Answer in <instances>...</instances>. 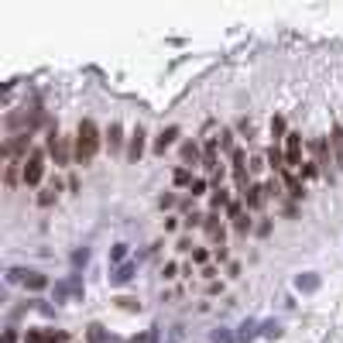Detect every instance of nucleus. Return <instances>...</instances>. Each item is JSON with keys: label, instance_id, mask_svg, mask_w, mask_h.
I'll return each mask as SVG.
<instances>
[{"label": "nucleus", "instance_id": "41", "mask_svg": "<svg viewBox=\"0 0 343 343\" xmlns=\"http://www.w3.org/2000/svg\"><path fill=\"white\" fill-rule=\"evenodd\" d=\"M4 343H18V333H14V329H7V333H4Z\"/></svg>", "mask_w": 343, "mask_h": 343}, {"label": "nucleus", "instance_id": "7", "mask_svg": "<svg viewBox=\"0 0 343 343\" xmlns=\"http://www.w3.org/2000/svg\"><path fill=\"white\" fill-rule=\"evenodd\" d=\"M329 148H333V165H336V172H343V127H333Z\"/></svg>", "mask_w": 343, "mask_h": 343}, {"label": "nucleus", "instance_id": "32", "mask_svg": "<svg viewBox=\"0 0 343 343\" xmlns=\"http://www.w3.org/2000/svg\"><path fill=\"white\" fill-rule=\"evenodd\" d=\"M86 261H90V250L82 247V250H76V254H72V268H82L86 265Z\"/></svg>", "mask_w": 343, "mask_h": 343}, {"label": "nucleus", "instance_id": "36", "mask_svg": "<svg viewBox=\"0 0 343 343\" xmlns=\"http://www.w3.org/2000/svg\"><path fill=\"white\" fill-rule=\"evenodd\" d=\"M117 302H120V309H127V312L141 309V302H137V299H117Z\"/></svg>", "mask_w": 343, "mask_h": 343}, {"label": "nucleus", "instance_id": "30", "mask_svg": "<svg viewBox=\"0 0 343 343\" xmlns=\"http://www.w3.org/2000/svg\"><path fill=\"white\" fill-rule=\"evenodd\" d=\"M55 192H58V182L52 186V189H45V192H41V196H38V203H41V206H48V203L55 199Z\"/></svg>", "mask_w": 343, "mask_h": 343}, {"label": "nucleus", "instance_id": "15", "mask_svg": "<svg viewBox=\"0 0 343 343\" xmlns=\"http://www.w3.org/2000/svg\"><path fill=\"white\" fill-rule=\"evenodd\" d=\"M175 137H179V127H168V131H161V134H158V141H154V151L165 154V148H168V144H175Z\"/></svg>", "mask_w": 343, "mask_h": 343}, {"label": "nucleus", "instance_id": "1", "mask_svg": "<svg viewBox=\"0 0 343 343\" xmlns=\"http://www.w3.org/2000/svg\"><path fill=\"white\" fill-rule=\"evenodd\" d=\"M96 151H100V131H96V124L86 117L82 124H79L76 131V161L79 165H90L96 158Z\"/></svg>", "mask_w": 343, "mask_h": 343}, {"label": "nucleus", "instance_id": "9", "mask_svg": "<svg viewBox=\"0 0 343 343\" xmlns=\"http://www.w3.org/2000/svg\"><path fill=\"white\" fill-rule=\"evenodd\" d=\"M203 230L210 233V240H220V244H223V227H220V216H216V213H206Z\"/></svg>", "mask_w": 343, "mask_h": 343}, {"label": "nucleus", "instance_id": "35", "mask_svg": "<svg viewBox=\"0 0 343 343\" xmlns=\"http://www.w3.org/2000/svg\"><path fill=\"white\" fill-rule=\"evenodd\" d=\"M192 261H196V265H206V261H210V254H206L203 247H196V250H192Z\"/></svg>", "mask_w": 343, "mask_h": 343}, {"label": "nucleus", "instance_id": "18", "mask_svg": "<svg viewBox=\"0 0 343 343\" xmlns=\"http://www.w3.org/2000/svg\"><path fill=\"white\" fill-rule=\"evenodd\" d=\"M295 288L299 292H316L319 288V275H299L295 278Z\"/></svg>", "mask_w": 343, "mask_h": 343}, {"label": "nucleus", "instance_id": "21", "mask_svg": "<svg viewBox=\"0 0 343 343\" xmlns=\"http://www.w3.org/2000/svg\"><path fill=\"white\" fill-rule=\"evenodd\" d=\"M210 206H213V213H220L223 206H230V196H227V189H223V186H220V189H213Z\"/></svg>", "mask_w": 343, "mask_h": 343}, {"label": "nucleus", "instance_id": "19", "mask_svg": "<svg viewBox=\"0 0 343 343\" xmlns=\"http://www.w3.org/2000/svg\"><path fill=\"white\" fill-rule=\"evenodd\" d=\"M258 329H261V326L254 323V319H247V323H240V333H237V343H247V340H254V336H258Z\"/></svg>", "mask_w": 343, "mask_h": 343}, {"label": "nucleus", "instance_id": "42", "mask_svg": "<svg viewBox=\"0 0 343 343\" xmlns=\"http://www.w3.org/2000/svg\"><path fill=\"white\" fill-rule=\"evenodd\" d=\"M179 340H182V333H179V329H175V333H172V340H168V343H179Z\"/></svg>", "mask_w": 343, "mask_h": 343}, {"label": "nucleus", "instance_id": "16", "mask_svg": "<svg viewBox=\"0 0 343 343\" xmlns=\"http://www.w3.org/2000/svg\"><path fill=\"white\" fill-rule=\"evenodd\" d=\"M120 144H124V127H120V124H110V131H107V148H110V151H120Z\"/></svg>", "mask_w": 343, "mask_h": 343}, {"label": "nucleus", "instance_id": "23", "mask_svg": "<svg viewBox=\"0 0 343 343\" xmlns=\"http://www.w3.org/2000/svg\"><path fill=\"white\" fill-rule=\"evenodd\" d=\"M261 336H268V340H278V336H282V326L275 323V319H268V323H261Z\"/></svg>", "mask_w": 343, "mask_h": 343}, {"label": "nucleus", "instance_id": "29", "mask_svg": "<svg viewBox=\"0 0 343 343\" xmlns=\"http://www.w3.org/2000/svg\"><path fill=\"white\" fill-rule=\"evenodd\" d=\"M86 340H90V343H103V340H107V336H103V326L93 323V326H90V333H86Z\"/></svg>", "mask_w": 343, "mask_h": 343}, {"label": "nucleus", "instance_id": "11", "mask_svg": "<svg viewBox=\"0 0 343 343\" xmlns=\"http://www.w3.org/2000/svg\"><path fill=\"white\" fill-rule=\"evenodd\" d=\"M24 288H28V292H45V288H48V278H45L41 271H28V275H24Z\"/></svg>", "mask_w": 343, "mask_h": 343}, {"label": "nucleus", "instance_id": "5", "mask_svg": "<svg viewBox=\"0 0 343 343\" xmlns=\"http://www.w3.org/2000/svg\"><path fill=\"white\" fill-rule=\"evenodd\" d=\"M285 161H288V172L302 168V134H288L285 137Z\"/></svg>", "mask_w": 343, "mask_h": 343}, {"label": "nucleus", "instance_id": "33", "mask_svg": "<svg viewBox=\"0 0 343 343\" xmlns=\"http://www.w3.org/2000/svg\"><path fill=\"white\" fill-rule=\"evenodd\" d=\"M14 182H18V161L7 165V189H14Z\"/></svg>", "mask_w": 343, "mask_h": 343}, {"label": "nucleus", "instance_id": "13", "mask_svg": "<svg viewBox=\"0 0 343 343\" xmlns=\"http://www.w3.org/2000/svg\"><path fill=\"white\" fill-rule=\"evenodd\" d=\"M134 271H137V265H134V261H127V265H120L114 275H110V282H114V285H127V282L134 278Z\"/></svg>", "mask_w": 343, "mask_h": 343}, {"label": "nucleus", "instance_id": "24", "mask_svg": "<svg viewBox=\"0 0 343 343\" xmlns=\"http://www.w3.org/2000/svg\"><path fill=\"white\" fill-rule=\"evenodd\" d=\"M271 137H275V141H285V137H288V134H285V120H282V117L271 120Z\"/></svg>", "mask_w": 343, "mask_h": 343}, {"label": "nucleus", "instance_id": "28", "mask_svg": "<svg viewBox=\"0 0 343 343\" xmlns=\"http://www.w3.org/2000/svg\"><path fill=\"white\" fill-rule=\"evenodd\" d=\"M216 144H220L223 151H230V154L237 151V148H233V134H230V131H223V134H220V137H216Z\"/></svg>", "mask_w": 343, "mask_h": 343}, {"label": "nucleus", "instance_id": "22", "mask_svg": "<svg viewBox=\"0 0 343 343\" xmlns=\"http://www.w3.org/2000/svg\"><path fill=\"white\" fill-rule=\"evenodd\" d=\"M69 340V333H62V329H41V343H65Z\"/></svg>", "mask_w": 343, "mask_h": 343}, {"label": "nucleus", "instance_id": "6", "mask_svg": "<svg viewBox=\"0 0 343 343\" xmlns=\"http://www.w3.org/2000/svg\"><path fill=\"white\" fill-rule=\"evenodd\" d=\"M141 154H144V131L141 127H134V134H131V144H127V161H141Z\"/></svg>", "mask_w": 343, "mask_h": 343}, {"label": "nucleus", "instance_id": "37", "mask_svg": "<svg viewBox=\"0 0 343 343\" xmlns=\"http://www.w3.org/2000/svg\"><path fill=\"white\" fill-rule=\"evenodd\" d=\"M233 230H237V233H247V230H250V220H247V216H240V220L233 223Z\"/></svg>", "mask_w": 343, "mask_h": 343}, {"label": "nucleus", "instance_id": "10", "mask_svg": "<svg viewBox=\"0 0 343 343\" xmlns=\"http://www.w3.org/2000/svg\"><path fill=\"white\" fill-rule=\"evenodd\" d=\"M216 148H220L216 141H210V144H206V151H203V168L213 172V175H223V172H220V165H216Z\"/></svg>", "mask_w": 343, "mask_h": 343}, {"label": "nucleus", "instance_id": "38", "mask_svg": "<svg viewBox=\"0 0 343 343\" xmlns=\"http://www.w3.org/2000/svg\"><path fill=\"white\" fill-rule=\"evenodd\" d=\"M24 340H28V343H41V329H31V333H28Z\"/></svg>", "mask_w": 343, "mask_h": 343}, {"label": "nucleus", "instance_id": "8", "mask_svg": "<svg viewBox=\"0 0 343 343\" xmlns=\"http://www.w3.org/2000/svg\"><path fill=\"white\" fill-rule=\"evenodd\" d=\"M48 148H52V154H55V165H65V161H69V137H58V134H52Z\"/></svg>", "mask_w": 343, "mask_h": 343}, {"label": "nucleus", "instance_id": "40", "mask_svg": "<svg viewBox=\"0 0 343 343\" xmlns=\"http://www.w3.org/2000/svg\"><path fill=\"white\" fill-rule=\"evenodd\" d=\"M258 233H261V237H268V233H271V223H268V220H265V223H258Z\"/></svg>", "mask_w": 343, "mask_h": 343}, {"label": "nucleus", "instance_id": "4", "mask_svg": "<svg viewBox=\"0 0 343 343\" xmlns=\"http://www.w3.org/2000/svg\"><path fill=\"white\" fill-rule=\"evenodd\" d=\"M312 154H316V168L333 182V179H336V168H329V144H326V137H316V141H312Z\"/></svg>", "mask_w": 343, "mask_h": 343}, {"label": "nucleus", "instance_id": "31", "mask_svg": "<svg viewBox=\"0 0 343 343\" xmlns=\"http://www.w3.org/2000/svg\"><path fill=\"white\" fill-rule=\"evenodd\" d=\"M124 258H127V244H117V247L110 250V261L117 265V261H124Z\"/></svg>", "mask_w": 343, "mask_h": 343}, {"label": "nucleus", "instance_id": "17", "mask_svg": "<svg viewBox=\"0 0 343 343\" xmlns=\"http://www.w3.org/2000/svg\"><path fill=\"white\" fill-rule=\"evenodd\" d=\"M268 165H271V168H275L278 175H282V172L288 168V161H285V151H278V148H271V151H268Z\"/></svg>", "mask_w": 343, "mask_h": 343}, {"label": "nucleus", "instance_id": "20", "mask_svg": "<svg viewBox=\"0 0 343 343\" xmlns=\"http://www.w3.org/2000/svg\"><path fill=\"white\" fill-rule=\"evenodd\" d=\"M199 158H203V154H199V144H196V141H186V144H182V161H186V165H196V161H199Z\"/></svg>", "mask_w": 343, "mask_h": 343}, {"label": "nucleus", "instance_id": "34", "mask_svg": "<svg viewBox=\"0 0 343 343\" xmlns=\"http://www.w3.org/2000/svg\"><path fill=\"white\" fill-rule=\"evenodd\" d=\"M189 192H192V196H203V192H206V179H192Z\"/></svg>", "mask_w": 343, "mask_h": 343}, {"label": "nucleus", "instance_id": "12", "mask_svg": "<svg viewBox=\"0 0 343 343\" xmlns=\"http://www.w3.org/2000/svg\"><path fill=\"white\" fill-rule=\"evenodd\" d=\"M282 179H285V189H288V196H292V199H302L305 196V189H302V182H299V179H295V172H282Z\"/></svg>", "mask_w": 343, "mask_h": 343}, {"label": "nucleus", "instance_id": "25", "mask_svg": "<svg viewBox=\"0 0 343 343\" xmlns=\"http://www.w3.org/2000/svg\"><path fill=\"white\" fill-rule=\"evenodd\" d=\"M172 182H175V186H192V172L189 168H175Z\"/></svg>", "mask_w": 343, "mask_h": 343}, {"label": "nucleus", "instance_id": "14", "mask_svg": "<svg viewBox=\"0 0 343 343\" xmlns=\"http://www.w3.org/2000/svg\"><path fill=\"white\" fill-rule=\"evenodd\" d=\"M244 203H247V210H261V203H265V186H250L247 196H244Z\"/></svg>", "mask_w": 343, "mask_h": 343}, {"label": "nucleus", "instance_id": "2", "mask_svg": "<svg viewBox=\"0 0 343 343\" xmlns=\"http://www.w3.org/2000/svg\"><path fill=\"white\" fill-rule=\"evenodd\" d=\"M82 299V275H69L65 282H55V302Z\"/></svg>", "mask_w": 343, "mask_h": 343}, {"label": "nucleus", "instance_id": "39", "mask_svg": "<svg viewBox=\"0 0 343 343\" xmlns=\"http://www.w3.org/2000/svg\"><path fill=\"white\" fill-rule=\"evenodd\" d=\"M237 127H240V134H247V137H250V131H254V127H250V120H240Z\"/></svg>", "mask_w": 343, "mask_h": 343}, {"label": "nucleus", "instance_id": "26", "mask_svg": "<svg viewBox=\"0 0 343 343\" xmlns=\"http://www.w3.org/2000/svg\"><path fill=\"white\" fill-rule=\"evenodd\" d=\"M213 343H237V333H230V329H213Z\"/></svg>", "mask_w": 343, "mask_h": 343}, {"label": "nucleus", "instance_id": "3", "mask_svg": "<svg viewBox=\"0 0 343 343\" xmlns=\"http://www.w3.org/2000/svg\"><path fill=\"white\" fill-rule=\"evenodd\" d=\"M41 175H45V154H41V151H31V158L24 161L21 179H24V186H38Z\"/></svg>", "mask_w": 343, "mask_h": 343}, {"label": "nucleus", "instance_id": "27", "mask_svg": "<svg viewBox=\"0 0 343 343\" xmlns=\"http://www.w3.org/2000/svg\"><path fill=\"white\" fill-rule=\"evenodd\" d=\"M227 216H230V220H233V223H237L240 216H247V213H244V203H237V199H233V203H230V206H227Z\"/></svg>", "mask_w": 343, "mask_h": 343}]
</instances>
